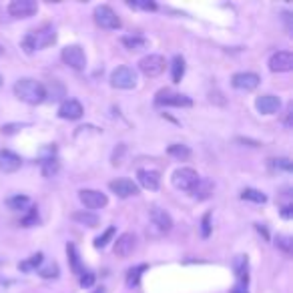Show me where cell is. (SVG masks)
Returning <instances> with one entry per match:
<instances>
[{
	"label": "cell",
	"mask_w": 293,
	"mask_h": 293,
	"mask_svg": "<svg viewBox=\"0 0 293 293\" xmlns=\"http://www.w3.org/2000/svg\"><path fill=\"white\" fill-rule=\"evenodd\" d=\"M57 40V32L51 24H44L36 30H30L24 38H22V48H24V53L32 55L34 51H40V48H46V46H51L55 44Z\"/></svg>",
	"instance_id": "cell-1"
},
{
	"label": "cell",
	"mask_w": 293,
	"mask_h": 293,
	"mask_svg": "<svg viewBox=\"0 0 293 293\" xmlns=\"http://www.w3.org/2000/svg\"><path fill=\"white\" fill-rule=\"evenodd\" d=\"M14 94L28 105H40L46 99V86L34 78H20L14 84Z\"/></svg>",
	"instance_id": "cell-2"
},
{
	"label": "cell",
	"mask_w": 293,
	"mask_h": 293,
	"mask_svg": "<svg viewBox=\"0 0 293 293\" xmlns=\"http://www.w3.org/2000/svg\"><path fill=\"white\" fill-rule=\"evenodd\" d=\"M199 179L201 177L197 175V171L191 169V167H181L173 173V185L181 191H187V193H193V189L197 187Z\"/></svg>",
	"instance_id": "cell-3"
},
{
	"label": "cell",
	"mask_w": 293,
	"mask_h": 293,
	"mask_svg": "<svg viewBox=\"0 0 293 293\" xmlns=\"http://www.w3.org/2000/svg\"><path fill=\"white\" fill-rule=\"evenodd\" d=\"M94 22L99 24L101 28H105V30H117V28H121V18L107 4H101V6L94 8Z\"/></svg>",
	"instance_id": "cell-4"
},
{
	"label": "cell",
	"mask_w": 293,
	"mask_h": 293,
	"mask_svg": "<svg viewBox=\"0 0 293 293\" xmlns=\"http://www.w3.org/2000/svg\"><path fill=\"white\" fill-rule=\"evenodd\" d=\"M111 84L115 88H123V90L135 88L137 86V71L131 69V67H119V69H115L113 74H111Z\"/></svg>",
	"instance_id": "cell-5"
},
{
	"label": "cell",
	"mask_w": 293,
	"mask_h": 293,
	"mask_svg": "<svg viewBox=\"0 0 293 293\" xmlns=\"http://www.w3.org/2000/svg\"><path fill=\"white\" fill-rule=\"evenodd\" d=\"M155 105H157V107H191L193 101L189 99L187 94L171 92L169 88H165V90H159V92H157Z\"/></svg>",
	"instance_id": "cell-6"
},
{
	"label": "cell",
	"mask_w": 293,
	"mask_h": 293,
	"mask_svg": "<svg viewBox=\"0 0 293 293\" xmlns=\"http://www.w3.org/2000/svg\"><path fill=\"white\" fill-rule=\"evenodd\" d=\"M165 57L161 55H149V57H143L139 61V71L145 74V76H149V78H155L159 74H163L165 71Z\"/></svg>",
	"instance_id": "cell-7"
},
{
	"label": "cell",
	"mask_w": 293,
	"mask_h": 293,
	"mask_svg": "<svg viewBox=\"0 0 293 293\" xmlns=\"http://www.w3.org/2000/svg\"><path fill=\"white\" fill-rule=\"evenodd\" d=\"M63 61H65V65H69L74 71H82L86 67V55L78 44H71V46L63 48Z\"/></svg>",
	"instance_id": "cell-8"
},
{
	"label": "cell",
	"mask_w": 293,
	"mask_h": 293,
	"mask_svg": "<svg viewBox=\"0 0 293 293\" xmlns=\"http://www.w3.org/2000/svg\"><path fill=\"white\" fill-rule=\"evenodd\" d=\"M78 199H80V203L86 209H103L109 203L107 195L101 193V191H96V189H82V191H78Z\"/></svg>",
	"instance_id": "cell-9"
},
{
	"label": "cell",
	"mask_w": 293,
	"mask_h": 293,
	"mask_svg": "<svg viewBox=\"0 0 293 293\" xmlns=\"http://www.w3.org/2000/svg\"><path fill=\"white\" fill-rule=\"evenodd\" d=\"M38 4L34 0H12L8 4V12L14 18H30L32 14H36Z\"/></svg>",
	"instance_id": "cell-10"
},
{
	"label": "cell",
	"mask_w": 293,
	"mask_h": 293,
	"mask_svg": "<svg viewBox=\"0 0 293 293\" xmlns=\"http://www.w3.org/2000/svg\"><path fill=\"white\" fill-rule=\"evenodd\" d=\"M259 82H261V78H259L255 73H237V74H233V78H231L233 88L245 90V92L255 90V88L259 86Z\"/></svg>",
	"instance_id": "cell-11"
},
{
	"label": "cell",
	"mask_w": 293,
	"mask_h": 293,
	"mask_svg": "<svg viewBox=\"0 0 293 293\" xmlns=\"http://www.w3.org/2000/svg\"><path fill=\"white\" fill-rule=\"evenodd\" d=\"M293 69V55L289 51H279L271 55L269 59V71L271 73H289Z\"/></svg>",
	"instance_id": "cell-12"
},
{
	"label": "cell",
	"mask_w": 293,
	"mask_h": 293,
	"mask_svg": "<svg viewBox=\"0 0 293 293\" xmlns=\"http://www.w3.org/2000/svg\"><path fill=\"white\" fill-rule=\"evenodd\" d=\"M255 109L261 115H275L281 109V99H279V96H275V94H261V96H257V101H255Z\"/></svg>",
	"instance_id": "cell-13"
},
{
	"label": "cell",
	"mask_w": 293,
	"mask_h": 293,
	"mask_svg": "<svg viewBox=\"0 0 293 293\" xmlns=\"http://www.w3.org/2000/svg\"><path fill=\"white\" fill-rule=\"evenodd\" d=\"M111 191L121 199H129V197H135L139 193V187L137 183H133L131 179H117V181H111Z\"/></svg>",
	"instance_id": "cell-14"
},
{
	"label": "cell",
	"mask_w": 293,
	"mask_h": 293,
	"mask_svg": "<svg viewBox=\"0 0 293 293\" xmlns=\"http://www.w3.org/2000/svg\"><path fill=\"white\" fill-rule=\"evenodd\" d=\"M149 217H151V225L157 227L159 233H167V231H171V227H173V219H171V215H169L165 209H161V207H153V209L149 211Z\"/></svg>",
	"instance_id": "cell-15"
},
{
	"label": "cell",
	"mask_w": 293,
	"mask_h": 293,
	"mask_svg": "<svg viewBox=\"0 0 293 293\" xmlns=\"http://www.w3.org/2000/svg\"><path fill=\"white\" fill-rule=\"evenodd\" d=\"M137 247V237L133 233H123L117 241H115V255L117 257H129Z\"/></svg>",
	"instance_id": "cell-16"
},
{
	"label": "cell",
	"mask_w": 293,
	"mask_h": 293,
	"mask_svg": "<svg viewBox=\"0 0 293 293\" xmlns=\"http://www.w3.org/2000/svg\"><path fill=\"white\" fill-rule=\"evenodd\" d=\"M137 179H139L141 187L149 189V191H157L161 185V175H159V171H153V169H139Z\"/></svg>",
	"instance_id": "cell-17"
},
{
	"label": "cell",
	"mask_w": 293,
	"mask_h": 293,
	"mask_svg": "<svg viewBox=\"0 0 293 293\" xmlns=\"http://www.w3.org/2000/svg\"><path fill=\"white\" fill-rule=\"evenodd\" d=\"M20 165H22V159L16 153L6 151V149L0 151V171L2 173H14L20 169Z\"/></svg>",
	"instance_id": "cell-18"
},
{
	"label": "cell",
	"mask_w": 293,
	"mask_h": 293,
	"mask_svg": "<svg viewBox=\"0 0 293 293\" xmlns=\"http://www.w3.org/2000/svg\"><path fill=\"white\" fill-rule=\"evenodd\" d=\"M82 113H84L82 111V105L78 101H74V99L65 101L61 105V109H59V117L61 119H67V121H76V119L82 117Z\"/></svg>",
	"instance_id": "cell-19"
},
{
	"label": "cell",
	"mask_w": 293,
	"mask_h": 293,
	"mask_svg": "<svg viewBox=\"0 0 293 293\" xmlns=\"http://www.w3.org/2000/svg\"><path fill=\"white\" fill-rule=\"evenodd\" d=\"M233 269H235V275H237V281H247L249 275V259L247 255H237L235 261H233Z\"/></svg>",
	"instance_id": "cell-20"
},
{
	"label": "cell",
	"mask_w": 293,
	"mask_h": 293,
	"mask_svg": "<svg viewBox=\"0 0 293 293\" xmlns=\"http://www.w3.org/2000/svg\"><path fill=\"white\" fill-rule=\"evenodd\" d=\"M73 221L86 225V227H99V223H101L99 215L92 211H76V213H73Z\"/></svg>",
	"instance_id": "cell-21"
},
{
	"label": "cell",
	"mask_w": 293,
	"mask_h": 293,
	"mask_svg": "<svg viewBox=\"0 0 293 293\" xmlns=\"http://www.w3.org/2000/svg\"><path fill=\"white\" fill-rule=\"evenodd\" d=\"M121 42L129 48V51H143V48H146V44H149V40L143 38V36H137V34H133V36H123Z\"/></svg>",
	"instance_id": "cell-22"
},
{
	"label": "cell",
	"mask_w": 293,
	"mask_h": 293,
	"mask_svg": "<svg viewBox=\"0 0 293 293\" xmlns=\"http://www.w3.org/2000/svg\"><path fill=\"white\" fill-rule=\"evenodd\" d=\"M149 269L146 265H137V267H131L129 271H127V285L129 287H139V283H141V277H143V273Z\"/></svg>",
	"instance_id": "cell-23"
},
{
	"label": "cell",
	"mask_w": 293,
	"mask_h": 293,
	"mask_svg": "<svg viewBox=\"0 0 293 293\" xmlns=\"http://www.w3.org/2000/svg\"><path fill=\"white\" fill-rule=\"evenodd\" d=\"M167 153H169L171 157L179 159V161H187V159H191V149H189L187 145H179V143H175V145H171L169 149H167Z\"/></svg>",
	"instance_id": "cell-24"
},
{
	"label": "cell",
	"mask_w": 293,
	"mask_h": 293,
	"mask_svg": "<svg viewBox=\"0 0 293 293\" xmlns=\"http://www.w3.org/2000/svg\"><path fill=\"white\" fill-rule=\"evenodd\" d=\"M6 205L12 209V211H24L30 207V199L26 197V195H14V197L6 199Z\"/></svg>",
	"instance_id": "cell-25"
},
{
	"label": "cell",
	"mask_w": 293,
	"mask_h": 293,
	"mask_svg": "<svg viewBox=\"0 0 293 293\" xmlns=\"http://www.w3.org/2000/svg\"><path fill=\"white\" fill-rule=\"evenodd\" d=\"M211 191H213V183L207 181V179H199L197 187L193 189V195H195L197 199H207L209 195H211Z\"/></svg>",
	"instance_id": "cell-26"
},
{
	"label": "cell",
	"mask_w": 293,
	"mask_h": 293,
	"mask_svg": "<svg viewBox=\"0 0 293 293\" xmlns=\"http://www.w3.org/2000/svg\"><path fill=\"white\" fill-rule=\"evenodd\" d=\"M241 199L251 201V203H265L267 201V197L261 191H257V189H243L241 191Z\"/></svg>",
	"instance_id": "cell-27"
},
{
	"label": "cell",
	"mask_w": 293,
	"mask_h": 293,
	"mask_svg": "<svg viewBox=\"0 0 293 293\" xmlns=\"http://www.w3.org/2000/svg\"><path fill=\"white\" fill-rule=\"evenodd\" d=\"M183 74H185V61H183V57H175V59H173V65H171L173 82H181Z\"/></svg>",
	"instance_id": "cell-28"
},
{
	"label": "cell",
	"mask_w": 293,
	"mask_h": 293,
	"mask_svg": "<svg viewBox=\"0 0 293 293\" xmlns=\"http://www.w3.org/2000/svg\"><path fill=\"white\" fill-rule=\"evenodd\" d=\"M42 257H44L42 253H34L30 259L18 263V269H20V271H34V269H38V267L42 265Z\"/></svg>",
	"instance_id": "cell-29"
},
{
	"label": "cell",
	"mask_w": 293,
	"mask_h": 293,
	"mask_svg": "<svg viewBox=\"0 0 293 293\" xmlns=\"http://www.w3.org/2000/svg\"><path fill=\"white\" fill-rule=\"evenodd\" d=\"M127 4H129L131 8H139V10H146V12L157 10V4L151 2V0H129Z\"/></svg>",
	"instance_id": "cell-30"
},
{
	"label": "cell",
	"mask_w": 293,
	"mask_h": 293,
	"mask_svg": "<svg viewBox=\"0 0 293 293\" xmlns=\"http://www.w3.org/2000/svg\"><path fill=\"white\" fill-rule=\"evenodd\" d=\"M275 247L281 249L283 253H291V249H293V241H291L289 235H277V237H275Z\"/></svg>",
	"instance_id": "cell-31"
},
{
	"label": "cell",
	"mask_w": 293,
	"mask_h": 293,
	"mask_svg": "<svg viewBox=\"0 0 293 293\" xmlns=\"http://www.w3.org/2000/svg\"><path fill=\"white\" fill-rule=\"evenodd\" d=\"M38 275H40V277H44V279L59 277V265H57V263H46V265L38 267Z\"/></svg>",
	"instance_id": "cell-32"
},
{
	"label": "cell",
	"mask_w": 293,
	"mask_h": 293,
	"mask_svg": "<svg viewBox=\"0 0 293 293\" xmlns=\"http://www.w3.org/2000/svg\"><path fill=\"white\" fill-rule=\"evenodd\" d=\"M40 165H42V173H44V177H53V175L59 171V161L53 159V157L40 161Z\"/></svg>",
	"instance_id": "cell-33"
},
{
	"label": "cell",
	"mask_w": 293,
	"mask_h": 293,
	"mask_svg": "<svg viewBox=\"0 0 293 293\" xmlns=\"http://www.w3.org/2000/svg\"><path fill=\"white\" fill-rule=\"evenodd\" d=\"M67 251H69V257H71V265H73V271H74L76 275H80V273H82V267H80V259H78L76 247H74L73 243H71V245L67 247Z\"/></svg>",
	"instance_id": "cell-34"
},
{
	"label": "cell",
	"mask_w": 293,
	"mask_h": 293,
	"mask_svg": "<svg viewBox=\"0 0 293 293\" xmlns=\"http://www.w3.org/2000/svg\"><path fill=\"white\" fill-rule=\"evenodd\" d=\"M269 165H271L275 171H285V173H291V169H293V165H291V161H289L287 157L271 159V161H269Z\"/></svg>",
	"instance_id": "cell-35"
},
{
	"label": "cell",
	"mask_w": 293,
	"mask_h": 293,
	"mask_svg": "<svg viewBox=\"0 0 293 293\" xmlns=\"http://www.w3.org/2000/svg\"><path fill=\"white\" fill-rule=\"evenodd\" d=\"M113 235H115V227H109L103 235H99L94 239V247H99V249H103V247H107V243L113 239Z\"/></svg>",
	"instance_id": "cell-36"
},
{
	"label": "cell",
	"mask_w": 293,
	"mask_h": 293,
	"mask_svg": "<svg viewBox=\"0 0 293 293\" xmlns=\"http://www.w3.org/2000/svg\"><path fill=\"white\" fill-rule=\"evenodd\" d=\"M201 235L209 237L211 235V213H205L201 219Z\"/></svg>",
	"instance_id": "cell-37"
},
{
	"label": "cell",
	"mask_w": 293,
	"mask_h": 293,
	"mask_svg": "<svg viewBox=\"0 0 293 293\" xmlns=\"http://www.w3.org/2000/svg\"><path fill=\"white\" fill-rule=\"evenodd\" d=\"M36 223H38V213H36V209L32 207L30 213L22 219V227H32V225H36Z\"/></svg>",
	"instance_id": "cell-38"
},
{
	"label": "cell",
	"mask_w": 293,
	"mask_h": 293,
	"mask_svg": "<svg viewBox=\"0 0 293 293\" xmlns=\"http://www.w3.org/2000/svg\"><path fill=\"white\" fill-rule=\"evenodd\" d=\"M92 283H94V275L88 273V271H86V273L82 271V273H80V285H82V287H90Z\"/></svg>",
	"instance_id": "cell-39"
},
{
	"label": "cell",
	"mask_w": 293,
	"mask_h": 293,
	"mask_svg": "<svg viewBox=\"0 0 293 293\" xmlns=\"http://www.w3.org/2000/svg\"><path fill=\"white\" fill-rule=\"evenodd\" d=\"M281 217H283V219H291V217H293V207H291L289 203L281 207Z\"/></svg>",
	"instance_id": "cell-40"
},
{
	"label": "cell",
	"mask_w": 293,
	"mask_h": 293,
	"mask_svg": "<svg viewBox=\"0 0 293 293\" xmlns=\"http://www.w3.org/2000/svg\"><path fill=\"white\" fill-rule=\"evenodd\" d=\"M20 129H22V125H6V127H2V133L4 135H12V133H16Z\"/></svg>",
	"instance_id": "cell-41"
},
{
	"label": "cell",
	"mask_w": 293,
	"mask_h": 293,
	"mask_svg": "<svg viewBox=\"0 0 293 293\" xmlns=\"http://www.w3.org/2000/svg\"><path fill=\"white\" fill-rule=\"evenodd\" d=\"M283 20H285V24H287V32H291V30H293V26H291V14H289V12H283Z\"/></svg>",
	"instance_id": "cell-42"
},
{
	"label": "cell",
	"mask_w": 293,
	"mask_h": 293,
	"mask_svg": "<svg viewBox=\"0 0 293 293\" xmlns=\"http://www.w3.org/2000/svg\"><path fill=\"white\" fill-rule=\"evenodd\" d=\"M291 111H293V107L289 105V107H287V115H285V127H287V129H291Z\"/></svg>",
	"instance_id": "cell-43"
},
{
	"label": "cell",
	"mask_w": 293,
	"mask_h": 293,
	"mask_svg": "<svg viewBox=\"0 0 293 293\" xmlns=\"http://www.w3.org/2000/svg\"><path fill=\"white\" fill-rule=\"evenodd\" d=\"M237 141H239V143H247L249 146H259V145H261V143H257V141H249V139H237Z\"/></svg>",
	"instance_id": "cell-44"
},
{
	"label": "cell",
	"mask_w": 293,
	"mask_h": 293,
	"mask_svg": "<svg viewBox=\"0 0 293 293\" xmlns=\"http://www.w3.org/2000/svg\"><path fill=\"white\" fill-rule=\"evenodd\" d=\"M2 55H4V46H2V44H0V57H2Z\"/></svg>",
	"instance_id": "cell-45"
},
{
	"label": "cell",
	"mask_w": 293,
	"mask_h": 293,
	"mask_svg": "<svg viewBox=\"0 0 293 293\" xmlns=\"http://www.w3.org/2000/svg\"><path fill=\"white\" fill-rule=\"evenodd\" d=\"M0 84H2V76H0Z\"/></svg>",
	"instance_id": "cell-46"
}]
</instances>
